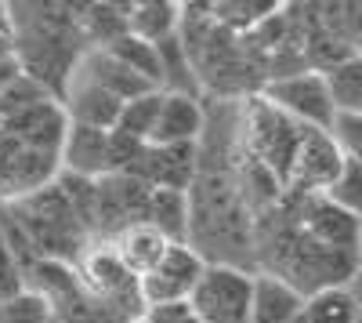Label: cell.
I'll use <instances>...</instances> for the list:
<instances>
[{"mask_svg": "<svg viewBox=\"0 0 362 323\" xmlns=\"http://www.w3.org/2000/svg\"><path fill=\"white\" fill-rule=\"evenodd\" d=\"M264 218H272L261 232V251H257L268 266L264 273L283 276L305 298L319 295V290L348 287L358 276V269H362L358 251H341V247L319 244L290 218V211L283 203L276 211H268Z\"/></svg>", "mask_w": 362, "mask_h": 323, "instance_id": "1", "label": "cell"}, {"mask_svg": "<svg viewBox=\"0 0 362 323\" xmlns=\"http://www.w3.org/2000/svg\"><path fill=\"white\" fill-rule=\"evenodd\" d=\"M239 128H243V149L254 160H261L286 186L297 149H300V138H305V128L290 120L283 109H276L261 95L243 98V120H239Z\"/></svg>", "mask_w": 362, "mask_h": 323, "instance_id": "2", "label": "cell"}, {"mask_svg": "<svg viewBox=\"0 0 362 323\" xmlns=\"http://www.w3.org/2000/svg\"><path fill=\"white\" fill-rule=\"evenodd\" d=\"M192 309L203 323H254V273L232 261H210Z\"/></svg>", "mask_w": 362, "mask_h": 323, "instance_id": "3", "label": "cell"}, {"mask_svg": "<svg viewBox=\"0 0 362 323\" xmlns=\"http://www.w3.org/2000/svg\"><path fill=\"white\" fill-rule=\"evenodd\" d=\"M261 98H268L276 109H283L290 120L300 128H315V131H334L337 120V106L329 98L326 76L319 69H300L293 76H276L261 84Z\"/></svg>", "mask_w": 362, "mask_h": 323, "instance_id": "4", "label": "cell"}, {"mask_svg": "<svg viewBox=\"0 0 362 323\" xmlns=\"http://www.w3.org/2000/svg\"><path fill=\"white\" fill-rule=\"evenodd\" d=\"M283 208L319 244L341 247V251H358L362 254V222L351 211H344L341 203H334L326 193H312V196L286 193L283 196Z\"/></svg>", "mask_w": 362, "mask_h": 323, "instance_id": "5", "label": "cell"}, {"mask_svg": "<svg viewBox=\"0 0 362 323\" xmlns=\"http://www.w3.org/2000/svg\"><path fill=\"white\" fill-rule=\"evenodd\" d=\"M344 153L337 149V142L329 131H315V128H305V138H300V149H297V160H293V171H290V182H286V193H297V196H312V193H329L341 174H344Z\"/></svg>", "mask_w": 362, "mask_h": 323, "instance_id": "6", "label": "cell"}, {"mask_svg": "<svg viewBox=\"0 0 362 323\" xmlns=\"http://www.w3.org/2000/svg\"><path fill=\"white\" fill-rule=\"evenodd\" d=\"M210 261L199 254L196 244H174L167 258L141 280L145 302L148 305H163V302H192L196 287L203 280Z\"/></svg>", "mask_w": 362, "mask_h": 323, "instance_id": "7", "label": "cell"}, {"mask_svg": "<svg viewBox=\"0 0 362 323\" xmlns=\"http://www.w3.org/2000/svg\"><path fill=\"white\" fill-rule=\"evenodd\" d=\"M62 167H66V174L90 178V182H102V178H109V174H116V142H112V131L69 124L66 145H62Z\"/></svg>", "mask_w": 362, "mask_h": 323, "instance_id": "8", "label": "cell"}, {"mask_svg": "<svg viewBox=\"0 0 362 323\" xmlns=\"http://www.w3.org/2000/svg\"><path fill=\"white\" fill-rule=\"evenodd\" d=\"M62 109L69 116V124L116 131L119 113H124V102H119L116 95H109L105 87H98L95 80H87L83 73H73L66 95H62Z\"/></svg>", "mask_w": 362, "mask_h": 323, "instance_id": "9", "label": "cell"}, {"mask_svg": "<svg viewBox=\"0 0 362 323\" xmlns=\"http://www.w3.org/2000/svg\"><path fill=\"white\" fill-rule=\"evenodd\" d=\"M76 73H83L87 80H95L98 87H105L109 95H116L119 102H134V98H141V95H148V91H156L148 80H141L134 69H127L124 62H119L116 55H109L105 47H87L83 51V58H80V66H76Z\"/></svg>", "mask_w": 362, "mask_h": 323, "instance_id": "10", "label": "cell"}, {"mask_svg": "<svg viewBox=\"0 0 362 323\" xmlns=\"http://www.w3.org/2000/svg\"><path fill=\"white\" fill-rule=\"evenodd\" d=\"M206 128L203 102L192 95H167L163 91V109L148 145H196Z\"/></svg>", "mask_w": 362, "mask_h": 323, "instance_id": "11", "label": "cell"}, {"mask_svg": "<svg viewBox=\"0 0 362 323\" xmlns=\"http://www.w3.org/2000/svg\"><path fill=\"white\" fill-rule=\"evenodd\" d=\"M109 244L116 247L119 261H124V266H127L138 280H145V276L167 258V251L174 247L163 232H160L156 225H148V222H138V225L124 229V232H119L116 240H109Z\"/></svg>", "mask_w": 362, "mask_h": 323, "instance_id": "12", "label": "cell"}, {"mask_svg": "<svg viewBox=\"0 0 362 323\" xmlns=\"http://www.w3.org/2000/svg\"><path fill=\"white\" fill-rule=\"evenodd\" d=\"M305 312V295L283 276L254 273V323H293Z\"/></svg>", "mask_w": 362, "mask_h": 323, "instance_id": "13", "label": "cell"}, {"mask_svg": "<svg viewBox=\"0 0 362 323\" xmlns=\"http://www.w3.org/2000/svg\"><path fill=\"white\" fill-rule=\"evenodd\" d=\"M145 222L156 225L170 244H192V196L185 189H153Z\"/></svg>", "mask_w": 362, "mask_h": 323, "instance_id": "14", "label": "cell"}, {"mask_svg": "<svg viewBox=\"0 0 362 323\" xmlns=\"http://www.w3.org/2000/svg\"><path fill=\"white\" fill-rule=\"evenodd\" d=\"M185 8L170 4V0H141V4H127V29L134 37L148 40V44H163L170 37H177V26Z\"/></svg>", "mask_w": 362, "mask_h": 323, "instance_id": "15", "label": "cell"}, {"mask_svg": "<svg viewBox=\"0 0 362 323\" xmlns=\"http://www.w3.org/2000/svg\"><path fill=\"white\" fill-rule=\"evenodd\" d=\"M156 47H160V62H163V91L167 95H192V98H199V84L203 80H199V69L192 62L185 40H181V33L163 40V44H156Z\"/></svg>", "mask_w": 362, "mask_h": 323, "instance_id": "16", "label": "cell"}, {"mask_svg": "<svg viewBox=\"0 0 362 323\" xmlns=\"http://www.w3.org/2000/svg\"><path fill=\"white\" fill-rule=\"evenodd\" d=\"M105 51L116 55L119 62H124L127 69H134L141 80H148L156 91H163V62H160V47L156 44H148V40H141L134 33H124L119 40H112Z\"/></svg>", "mask_w": 362, "mask_h": 323, "instance_id": "17", "label": "cell"}, {"mask_svg": "<svg viewBox=\"0 0 362 323\" xmlns=\"http://www.w3.org/2000/svg\"><path fill=\"white\" fill-rule=\"evenodd\" d=\"M322 76L337 113H362V55H351L344 62L329 66Z\"/></svg>", "mask_w": 362, "mask_h": 323, "instance_id": "18", "label": "cell"}, {"mask_svg": "<svg viewBox=\"0 0 362 323\" xmlns=\"http://www.w3.org/2000/svg\"><path fill=\"white\" fill-rule=\"evenodd\" d=\"M305 319L308 323H358L362 319V305L348 287H334V290H319V295L305 298Z\"/></svg>", "mask_w": 362, "mask_h": 323, "instance_id": "19", "label": "cell"}, {"mask_svg": "<svg viewBox=\"0 0 362 323\" xmlns=\"http://www.w3.org/2000/svg\"><path fill=\"white\" fill-rule=\"evenodd\" d=\"M160 109H163V91H148L134 102L124 106L119 113V124H116V135H127L134 142H153V131H156V120H160Z\"/></svg>", "mask_w": 362, "mask_h": 323, "instance_id": "20", "label": "cell"}, {"mask_svg": "<svg viewBox=\"0 0 362 323\" xmlns=\"http://www.w3.org/2000/svg\"><path fill=\"white\" fill-rule=\"evenodd\" d=\"M0 323H54V309L37 290H22V295L0 302Z\"/></svg>", "mask_w": 362, "mask_h": 323, "instance_id": "21", "label": "cell"}, {"mask_svg": "<svg viewBox=\"0 0 362 323\" xmlns=\"http://www.w3.org/2000/svg\"><path fill=\"white\" fill-rule=\"evenodd\" d=\"M22 62H18V47H15V26H11V11L8 4H0V95L8 91L11 84H18Z\"/></svg>", "mask_w": 362, "mask_h": 323, "instance_id": "22", "label": "cell"}, {"mask_svg": "<svg viewBox=\"0 0 362 323\" xmlns=\"http://www.w3.org/2000/svg\"><path fill=\"white\" fill-rule=\"evenodd\" d=\"M25 283V261L18 258V251L11 247L8 232L0 229V302H8L15 295H22Z\"/></svg>", "mask_w": 362, "mask_h": 323, "instance_id": "23", "label": "cell"}, {"mask_svg": "<svg viewBox=\"0 0 362 323\" xmlns=\"http://www.w3.org/2000/svg\"><path fill=\"white\" fill-rule=\"evenodd\" d=\"M334 142L337 149L344 153L348 164H358L362 167V113H337L334 120Z\"/></svg>", "mask_w": 362, "mask_h": 323, "instance_id": "24", "label": "cell"}, {"mask_svg": "<svg viewBox=\"0 0 362 323\" xmlns=\"http://www.w3.org/2000/svg\"><path fill=\"white\" fill-rule=\"evenodd\" d=\"M334 203H341L344 211H351L358 222H362V167L358 164H344V174L341 182L326 193Z\"/></svg>", "mask_w": 362, "mask_h": 323, "instance_id": "25", "label": "cell"}, {"mask_svg": "<svg viewBox=\"0 0 362 323\" xmlns=\"http://www.w3.org/2000/svg\"><path fill=\"white\" fill-rule=\"evenodd\" d=\"M196 316L192 302H163V305H148L145 319L148 323H189Z\"/></svg>", "mask_w": 362, "mask_h": 323, "instance_id": "26", "label": "cell"}, {"mask_svg": "<svg viewBox=\"0 0 362 323\" xmlns=\"http://www.w3.org/2000/svg\"><path fill=\"white\" fill-rule=\"evenodd\" d=\"M293 323H308V319H305V312H300V316H297V319H293Z\"/></svg>", "mask_w": 362, "mask_h": 323, "instance_id": "27", "label": "cell"}, {"mask_svg": "<svg viewBox=\"0 0 362 323\" xmlns=\"http://www.w3.org/2000/svg\"><path fill=\"white\" fill-rule=\"evenodd\" d=\"M189 323H203V319H199V316H192V319H189Z\"/></svg>", "mask_w": 362, "mask_h": 323, "instance_id": "28", "label": "cell"}, {"mask_svg": "<svg viewBox=\"0 0 362 323\" xmlns=\"http://www.w3.org/2000/svg\"><path fill=\"white\" fill-rule=\"evenodd\" d=\"M138 323H148V319H138Z\"/></svg>", "mask_w": 362, "mask_h": 323, "instance_id": "29", "label": "cell"}]
</instances>
